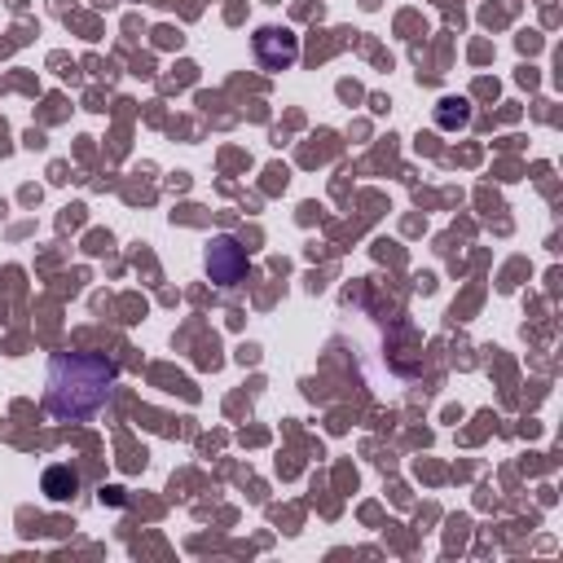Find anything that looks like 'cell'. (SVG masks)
Segmentation results:
<instances>
[{
	"label": "cell",
	"mask_w": 563,
	"mask_h": 563,
	"mask_svg": "<svg viewBox=\"0 0 563 563\" xmlns=\"http://www.w3.org/2000/svg\"><path fill=\"white\" fill-rule=\"evenodd\" d=\"M119 383V365L106 352H57L44 378V409L62 422L97 418Z\"/></svg>",
	"instance_id": "obj_1"
},
{
	"label": "cell",
	"mask_w": 563,
	"mask_h": 563,
	"mask_svg": "<svg viewBox=\"0 0 563 563\" xmlns=\"http://www.w3.org/2000/svg\"><path fill=\"white\" fill-rule=\"evenodd\" d=\"M202 264H207V277L216 286H238L246 277V246H238L233 233H216L207 255H202Z\"/></svg>",
	"instance_id": "obj_2"
},
{
	"label": "cell",
	"mask_w": 563,
	"mask_h": 563,
	"mask_svg": "<svg viewBox=\"0 0 563 563\" xmlns=\"http://www.w3.org/2000/svg\"><path fill=\"white\" fill-rule=\"evenodd\" d=\"M251 48L264 70H290L299 62V35H290L286 26H260Z\"/></svg>",
	"instance_id": "obj_3"
},
{
	"label": "cell",
	"mask_w": 563,
	"mask_h": 563,
	"mask_svg": "<svg viewBox=\"0 0 563 563\" xmlns=\"http://www.w3.org/2000/svg\"><path fill=\"white\" fill-rule=\"evenodd\" d=\"M40 484H44V493H48L53 501H66V497H75V488H79V475H75L70 466H48Z\"/></svg>",
	"instance_id": "obj_4"
},
{
	"label": "cell",
	"mask_w": 563,
	"mask_h": 563,
	"mask_svg": "<svg viewBox=\"0 0 563 563\" xmlns=\"http://www.w3.org/2000/svg\"><path fill=\"white\" fill-rule=\"evenodd\" d=\"M466 119H471V106L466 101H457V97H449V101H440V110H435V123L440 128H466Z\"/></svg>",
	"instance_id": "obj_5"
}]
</instances>
